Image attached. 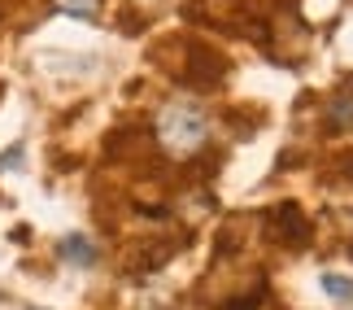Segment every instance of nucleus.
<instances>
[{"mask_svg":"<svg viewBox=\"0 0 353 310\" xmlns=\"http://www.w3.org/2000/svg\"><path fill=\"white\" fill-rule=\"evenodd\" d=\"M153 140H157V149L174 162L196 157V149H205V140H210V114L201 110L196 101L174 97V101L161 105L157 118H153Z\"/></svg>","mask_w":353,"mask_h":310,"instance_id":"f257e3e1","label":"nucleus"},{"mask_svg":"<svg viewBox=\"0 0 353 310\" xmlns=\"http://www.w3.org/2000/svg\"><path fill=\"white\" fill-rule=\"evenodd\" d=\"M174 48H179V66H174V79H183L188 88L196 92H214L227 79V57L219 48L201 44V39H174Z\"/></svg>","mask_w":353,"mask_h":310,"instance_id":"f03ea898","label":"nucleus"},{"mask_svg":"<svg viewBox=\"0 0 353 310\" xmlns=\"http://www.w3.org/2000/svg\"><path fill=\"white\" fill-rule=\"evenodd\" d=\"M266 240L270 245H283V249H301L310 240V219L296 201H279V206L266 210Z\"/></svg>","mask_w":353,"mask_h":310,"instance_id":"7ed1b4c3","label":"nucleus"},{"mask_svg":"<svg viewBox=\"0 0 353 310\" xmlns=\"http://www.w3.org/2000/svg\"><path fill=\"white\" fill-rule=\"evenodd\" d=\"M353 127V75L336 84V97L327 105V131H349Z\"/></svg>","mask_w":353,"mask_h":310,"instance_id":"20e7f679","label":"nucleus"},{"mask_svg":"<svg viewBox=\"0 0 353 310\" xmlns=\"http://www.w3.org/2000/svg\"><path fill=\"white\" fill-rule=\"evenodd\" d=\"M57 253H61V258L70 262V267H92V262H97V245H92L83 232L61 236V240H57Z\"/></svg>","mask_w":353,"mask_h":310,"instance_id":"39448f33","label":"nucleus"},{"mask_svg":"<svg viewBox=\"0 0 353 310\" xmlns=\"http://www.w3.org/2000/svg\"><path fill=\"white\" fill-rule=\"evenodd\" d=\"M323 289H327V298H332V302H341V306L353 302V280H349V275L327 271V275H323Z\"/></svg>","mask_w":353,"mask_h":310,"instance_id":"423d86ee","label":"nucleus"},{"mask_svg":"<svg viewBox=\"0 0 353 310\" xmlns=\"http://www.w3.org/2000/svg\"><path fill=\"white\" fill-rule=\"evenodd\" d=\"M97 5L101 0H57V9L70 13V18H97Z\"/></svg>","mask_w":353,"mask_h":310,"instance_id":"0eeeda50","label":"nucleus"},{"mask_svg":"<svg viewBox=\"0 0 353 310\" xmlns=\"http://www.w3.org/2000/svg\"><path fill=\"white\" fill-rule=\"evenodd\" d=\"M336 180L353 188V153H341V157H336Z\"/></svg>","mask_w":353,"mask_h":310,"instance_id":"6e6552de","label":"nucleus"},{"mask_svg":"<svg viewBox=\"0 0 353 310\" xmlns=\"http://www.w3.org/2000/svg\"><path fill=\"white\" fill-rule=\"evenodd\" d=\"M18 153H22V149H9L5 157H0V166H5V171H9V166H18Z\"/></svg>","mask_w":353,"mask_h":310,"instance_id":"1a4fd4ad","label":"nucleus"},{"mask_svg":"<svg viewBox=\"0 0 353 310\" xmlns=\"http://www.w3.org/2000/svg\"><path fill=\"white\" fill-rule=\"evenodd\" d=\"M26 310H39V306H26Z\"/></svg>","mask_w":353,"mask_h":310,"instance_id":"9d476101","label":"nucleus"},{"mask_svg":"<svg viewBox=\"0 0 353 310\" xmlns=\"http://www.w3.org/2000/svg\"><path fill=\"white\" fill-rule=\"evenodd\" d=\"M0 97H5V88H0Z\"/></svg>","mask_w":353,"mask_h":310,"instance_id":"9b49d317","label":"nucleus"}]
</instances>
